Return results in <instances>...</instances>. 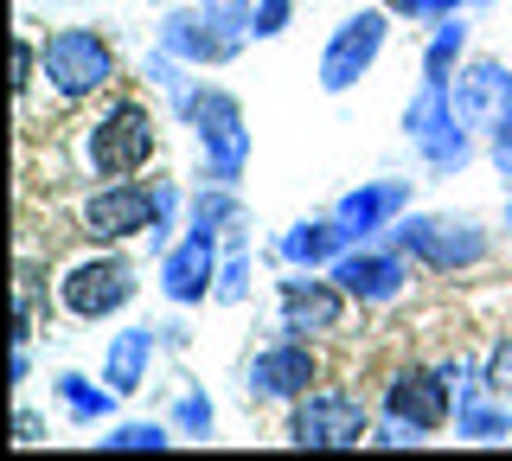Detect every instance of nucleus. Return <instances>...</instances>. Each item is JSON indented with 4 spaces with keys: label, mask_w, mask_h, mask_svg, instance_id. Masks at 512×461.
<instances>
[{
    "label": "nucleus",
    "mask_w": 512,
    "mask_h": 461,
    "mask_svg": "<svg viewBox=\"0 0 512 461\" xmlns=\"http://www.w3.org/2000/svg\"><path fill=\"white\" fill-rule=\"evenodd\" d=\"M160 154V122L141 97H103V109L77 129V167L90 180H141Z\"/></svg>",
    "instance_id": "obj_1"
},
{
    "label": "nucleus",
    "mask_w": 512,
    "mask_h": 461,
    "mask_svg": "<svg viewBox=\"0 0 512 461\" xmlns=\"http://www.w3.org/2000/svg\"><path fill=\"white\" fill-rule=\"evenodd\" d=\"M173 116L192 129V148H199V161H205V180L244 186V173H250V122H244V103H237L231 90L199 77Z\"/></svg>",
    "instance_id": "obj_2"
},
{
    "label": "nucleus",
    "mask_w": 512,
    "mask_h": 461,
    "mask_svg": "<svg viewBox=\"0 0 512 461\" xmlns=\"http://www.w3.org/2000/svg\"><path fill=\"white\" fill-rule=\"evenodd\" d=\"M391 244L429 276H474L493 257V231L474 212H404L391 225Z\"/></svg>",
    "instance_id": "obj_3"
},
{
    "label": "nucleus",
    "mask_w": 512,
    "mask_h": 461,
    "mask_svg": "<svg viewBox=\"0 0 512 461\" xmlns=\"http://www.w3.org/2000/svg\"><path fill=\"white\" fill-rule=\"evenodd\" d=\"M122 77V58L96 26H52L39 39V84L52 90L58 103H90L109 97Z\"/></svg>",
    "instance_id": "obj_4"
},
{
    "label": "nucleus",
    "mask_w": 512,
    "mask_h": 461,
    "mask_svg": "<svg viewBox=\"0 0 512 461\" xmlns=\"http://www.w3.org/2000/svg\"><path fill=\"white\" fill-rule=\"evenodd\" d=\"M52 295H58V308L71 314V321L103 327V321H116V314L135 308L141 276H135V263H128L116 244H96V250H84V257H71L58 269Z\"/></svg>",
    "instance_id": "obj_5"
},
{
    "label": "nucleus",
    "mask_w": 512,
    "mask_h": 461,
    "mask_svg": "<svg viewBox=\"0 0 512 461\" xmlns=\"http://www.w3.org/2000/svg\"><path fill=\"white\" fill-rule=\"evenodd\" d=\"M404 141H410V154L436 173V180H461V173H468L474 129L461 122V109H455V97H448L442 77H423V84L410 90V103H404Z\"/></svg>",
    "instance_id": "obj_6"
},
{
    "label": "nucleus",
    "mask_w": 512,
    "mask_h": 461,
    "mask_svg": "<svg viewBox=\"0 0 512 461\" xmlns=\"http://www.w3.org/2000/svg\"><path fill=\"white\" fill-rule=\"evenodd\" d=\"M372 404L346 385H314L308 397L288 404V423H282V442L288 449H359L372 442Z\"/></svg>",
    "instance_id": "obj_7"
},
{
    "label": "nucleus",
    "mask_w": 512,
    "mask_h": 461,
    "mask_svg": "<svg viewBox=\"0 0 512 461\" xmlns=\"http://www.w3.org/2000/svg\"><path fill=\"white\" fill-rule=\"evenodd\" d=\"M391 20H397L391 7H359V13H346V20L333 26L327 52H320L314 84L327 90V97H346V90H359L365 77L378 71L384 45H391Z\"/></svg>",
    "instance_id": "obj_8"
},
{
    "label": "nucleus",
    "mask_w": 512,
    "mask_h": 461,
    "mask_svg": "<svg viewBox=\"0 0 512 461\" xmlns=\"http://www.w3.org/2000/svg\"><path fill=\"white\" fill-rule=\"evenodd\" d=\"M378 417L416 429V436H436V429H455V378L442 372V365H391V378H384V397H378Z\"/></svg>",
    "instance_id": "obj_9"
},
{
    "label": "nucleus",
    "mask_w": 512,
    "mask_h": 461,
    "mask_svg": "<svg viewBox=\"0 0 512 461\" xmlns=\"http://www.w3.org/2000/svg\"><path fill=\"white\" fill-rule=\"evenodd\" d=\"M154 180H96L84 205H77V231L90 244H128V237H148L154 231Z\"/></svg>",
    "instance_id": "obj_10"
},
{
    "label": "nucleus",
    "mask_w": 512,
    "mask_h": 461,
    "mask_svg": "<svg viewBox=\"0 0 512 461\" xmlns=\"http://www.w3.org/2000/svg\"><path fill=\"white\" fill-rule=\"evenodd\" d=\"M352 295L320 269H288L276 282V333H295V340H327V333L346 327Z\"/></svg>",
    "instance_id": "obj_11"
},
{
    "label": "nucleus",
    "mask_w": 512,
    "mask_h": 461,
    "mask_svg": "<svg viewBox=\"0 0 512 461\" xmlns=\"http://www.w3.org/2000/svg\"><path fill=\"white\" fill-rule=\"evenodd\" d=\"M320 385V353L314 340H295V333H276L269 346H256L244 365V397L250 404H295Z\"/></svg>",
    "instance_id": "obj_12"
},
{
    "label": "nucleus",
    "mask_w": 512,
    "mask_h": 461,
    "mask_svg": "<svg viewBox=\"0 0 512 461\" xmlns=\"http://www.w3.org/2000/svg\"><path fill=\"white\" fill-rule=\"evenodd\" d=\"M154 45H167V52L186 58L192 71H218V65H231V58L250 45V33H231V26H218L212 13L199 7V0H173V7L154 20Z\"/></svg>",
    "instance_id": "obj_13"
},
{
    "label": "nucleus",
    "mask_w": 512,
    "mask_h": 461,
    "mask_svg": "<svg viewBox=\"0 0 512 461\" xmlns=\"http://www.w3.org/2000/svg\"><path fill=\"white\" fill-rule=\"evenodd\" d=\"M327 276L340 282L359 308H397V301L410 295V257L397 244H378V237L372 244H352Z\"/></svg>",
    "instance_id": "obj_14"
},
{
    "label": "nucleus",
    "mask_w": 512,
    "mask_h": 461,
    "mask_svg": "<svg viewBox=\"0 0 512 461\" xmlns=\"http://www.w3.org/2000/svg\"><path fill=\"white\" fill-rule=\"evenodd\" d=\"M448 97H455L461 122L474 135H493L512 116V58H493V52L461 58V71L448 77Z\"/></svg>",
    "instance_id": "obj_15"
},
{
    "label": "nucleus",
    "mask_w": 512,
    "mask_h": 461,
    "mask_svg": "<svg viewBox=\"0 0 512 461\" xmlns=\"http://www.w3.org/2000/svg\"><path fill=\"white\" fill-rule=\"evenodd\" d=\"M218 263H224L218 237L186 225V237H173V250L160 257V269H154V289L167 295L173 308H199V301H212V289H218Z\"/></svg>",
    "instance_id": "obj_16"
},
{
    "label": "nucleus",
    "mask_w": 512,
    "mask_h": 461,
    "mask_svg": "<svg viewBox=\"0 0 512 461\" xmlns=\"http://www.w3.org/2000/svg\"><path fill=\"white\" fill-rule=\"evenodd\" d=\"M410 205H416V186L410 180H359V186H346L327 212L340 218L359 244H372V237H391V225L410 212Z\"/></svg>",
    "instance_id": "obj_17"
},
{
    "label": "nucleus",
    "mask_w": 512,
    "mask_h": 461,
    "mask_svg": "<svg viewBox=\"0 0 512 461\" xmlns=\"http://www.w3.org/2000/svg\"><path fill=\"white\" fill-rule=\"evenodd\" d=\"M160 327H141V321H128V327H116L103 340V378L116 385L122 397H135L141 385L154 378V359H160Z\"/></svg>",
    "instance_id": "obj_18"
},
{
    "label": "nucleus",
    "mask_w": 512,
    "mask_h": 461,
    "mask_svg": "<svg viewBox=\"0 0 512 461\" xmlns=\"http://www.w3.org/2000/svg\"><path fill=\"white\" fill-rule=\"evenodd\" d=\"M352 244H359V237H352L340 218L327 212V218H295V225L276 237V257H282L288 269H333Z\"/></svg>",
    "instance_id": "obj_19"
},
{
    "label": "nucleus",
    "mask_w": 512,
    "mask_h": 461,
    "mask_svg": "<svg viewBox=\"0 0 512 461\" xmlns=\"http://www.w3.org/2000/svg\"><path fill=\"white\" fill-rule=\"evenodd\" d=\"M52 397H58L64 423H77V429L116 423V404H122V391L109 385V378H84V372H58L52 378Z\"/></svg>",
    "instance_id": "obj_20"
},
{
    "label": "nucleus",
    "mask_w": 512,
    "mask_h": 461,
    "mask_svg": "<svg viewBox=\"0 0 512 461\" xmlns=\"http://www.w3.org/2000/svg\"><path fill=\"white\" fill-rule=\"evenodd\" d=\"M186 225L192 231H212V237H244L250 231V212H244V199H237V186L205 180L199 193L186 199Z\"/></svg>",
    "instance_id": "obj_21"
},
{
    "label": "nucleus",
    "mask_w": 512,
    "mask_h": 461,
    "mask_svg": "<svg viewBox=\"0 0 512 461\" xmlns=\"http://www.w3.org/2000/svg\"><path fill=\"white\" fill-rule=\"evenodd\" d=\"M455 436L461 442H512V404L493 391H474L455 404Z\"/></svg>",
    "instance_id": "obj_22"
},
{
    "label": "nucleus",
    "mask_w": 512,
    "mask_h": 461,
    "mask_svg": "<svg viewBox=\"0 0 512 461\" xmlns=\"http://www.w3.org/2000/svg\"><path fill=\"white\" fill-rule=\"evenodd\" d=\"M468 39H474V26L461 20V13H448V20L429 26V39H423V77H455L461 71V58H468Z\"/></svg>",
    "instance_id": "obj_23"
},
{
    "label": "nucleus",
    "mask_w": 512,
    "mask_h": 461,
    "mask_svg": "<svg viewBox=\"0 0 512 461\" xmlns=\"http://www.w3.org/2000/svg\"><path fill=\"white\" fill-rule=\"evenodd\" d=\"M167 423L180 429L186 442H212V436H218V404H212V391H205V385H186L180 397H173Z\"/></svg>",
    "instance_id": "obj_24"
},
{
    "label": "nucleus",
    "mask_w": 512,
    "mask_h": 461,
    "mask_svg": "<svg viewBox=\"0 0 512 461\" xmlns=\"http://www.w3.org/2000/svg\"><path fill=\"white\" fill-rule=\"evenodd\" d=\"M103 449H173L180 442V429L160 423V417H128V423H103Z\"/></svg>",
    "instance_id": "obj_25"
},
{
    "label": "nucleus",
    "mask_w": 512,
    "mask_h": 461,
    "mask_svg": "<svg viewBox=\"0 0 512 461\" xmlns=\"http://www.w3.org/2000/svg\"><path fill=\"white\" fill-rule=\"evenodd\" d=\"M212 301L218 308H244L250 301V237H231V250H224V263H218Z\"/></svg>",
    "instance_id": "obj_26"
},
{
    "label": "nucleus",
    "mask_w": 512,
    "mask_h": 461,
    "mask_svg": "<svg viewBox=\"0 0 512 461\" xmlns=\"http://www.w3.org/2000/svg\"><path fill=\"white\" fill-rule=\"evenodd\" d=\"M288 20H295V0H256V26L250 39H282Z\"/></svg>",
    "instance_id": "obj_27"
},
{
    "label": "nucleus",
    "mask_w": 512,
    "mask_h": 461,
    "mask_svg": "<svg viewBox=\"0 0 512 461\" xmlns=\"http://www.w3.org/2000/svg\"><path fill=\"white\" fill-rule=\"evenodd\" d=\"M32 84H39V39H32V33H20V39H13V90L26 97Z\"/></svg>",
    "instance_id": "obj_28"
},
{
    "label": "nucleus",
    "mask_w": 512,
    "mask_h": 461,
    "mask_svg": "<svg viewBox=\"0 0 512 461\" xmlns=\"http://www.w3.org/2000/svg\"><path fill=\"white\" fill-rule=\"evenodd\" d=\"M205 13H212L218 26H231V33H250L256 26V0H199Z\"/></svg>",
    "instance_id": "obj_29"
},
{
    "label": "nucleus",
    "mask_w": 512,
    "mask_h": 461,
    "mask_svg": "<svg viewBox=\"0 0 512 461\" xmlns=\"http://www.w3.org/2000/svg\"><path fill=\"white\" fill-rule=\"evenodd\" d=\"M487 391H493V397H506V404H512V333H506V340H500V346L487 353Z\"/></svg>",
    "instance_id": "obj_30"
},
{
    "label": "nucleus",
    "mask_w": 512,
    "mask_h": 461,
    "mask_svg": "<svg viewBox=\"0 0 512 461\" xmlns=\"http://www.w3.org/2000/svg\"><path fill=\"white\" fill-rule=\"evenodd\" d=\"M487 161H493V173H500V180L512 186V116L487 135Z\"/></svg>",
    "instance_id": "obj_31"
},
{
    "label": "nucleus",
    "mask_w": 512,
    "mask_h": 461,
    "mask_svg": "<svg viewBox=\"0 0 512 461\" xmlns=\"http://www.w3.org/2000/svg\"><path fill=\"white\" fill-rule=\"evenodd\" d=\"M13 442H20V449H39V442H45V417L32 404L13 410Z\"/></svg>",
    "instance_id": "obj_32"
},
{
    "label": "nucleus",
    "mask_w": 512,
    "mask_h": 461,
    "mask_svg": "<svg viewBox=\"0 0 512 461\" xmlns=\"http://www.w3.org/2000/svg\"><path fill=\"white\" fill-rule=\"evenodd\" d=\"M7 378H13V391H20V385H26V378H32V346H20V340H13V359H7Z\"/></svg>",
    "instance_id": "obj_33"
},
{
    "label": "nucleus",
    "mask_w": 512,
    "mask_h": 461,
    "mask_svg": "<svg viewBox=\"0 0 512 461\" xmlns=\"http://www.w3.org/2000/svg\"><path fill=\"white\" fill-rule=\"evenodd\" d=\"M378 7H391L397 20H416V26H429V0H378Z\"/></svg>",
    "instance_id": "obj_34"
},
{
    "label": "nucleus",
    "mask_w": 512,
    "mask_h": 461,
    "mask_svg": "<svg viewBox=\"0 0 512 461\" xmlns=\"http://www.w3.org/2000/svg\"><path fill=\"white\" fill-rule=\"evenodd\" d=\"M500 231H506V244H512V186H506V205H500Z\"/></svg>",
    "instance_id": "obj_35"
},
{
    "label": "nucleus",
    "mask_w": 512,
    "mask_h": 461,
    "mask_svg": "<svg viewBox=\"0 0 512 461\" xmlns=\"http://www.w3.org/2000/svg\"><path fill=\"white\" fill-rule=\"evenodd\" d=\"M468 7H493V0H468Z\"/></svg>",
    "instance_id": "obj_36"
}]
</instances>
